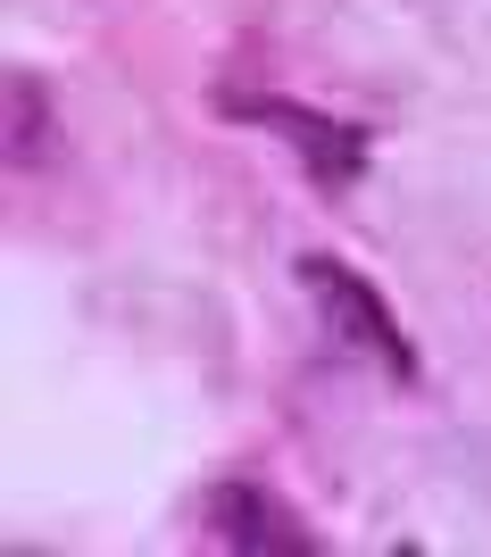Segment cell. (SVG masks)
<instances>
[{
  "instance_id": "6da1fadb",
  "label": "cell",
  "mask_w": 491,
  "mask_h": 557,
  "mask_svg": "<svg viewBox=\"0 0 491 557\" xmlns=\"http://www.w3.org/2000/svg\"><path fill=\"white\" fill-rule=\"evenodd\" d=\"M300 283L317 292L326 325L342 333V342H351L358 358H375V367L392 374V383H417V374H425V358H417V342H408V325H400L392 308H383V292H375V283L358 275L351 258L308 250V258H300Z\"/></svg>"
},
{
  "instance_id": "7a4b0ae2",
  "label": "cell",
  "mask_w": 491,
  "mask_h": 557,
  "mask_svg": "<svg viewBox=\"0 0 491 557\" xmlns=\"http://www.w3.org/2000/svg\"><path fill=\"white\" fill-rule=\"evenodd\" d=\"M217 109L242 116V125H267V134H283L292 150H300V166H308L326 191H351L358 175H367V159H375V134H367V125H351V116H326V109H308V100H217Z\"/></svg>"
},
{
  "instance_id": "3957f363",
  "label": "cell",
  "mask_w": 491,
  "mask_h": 557,
  "mask_svg": "<svg viewBox=\"0 0 491 557\" xmlns=\"http://www.w3.org/2000/svg\"><path fill=\"white\" fill-rule=\"evenodd\" d=\"M209 533L225 541V549H250V557L258 549H317V533L258 483H217L209 491Z\"/></svg>"
}]
</instances>
